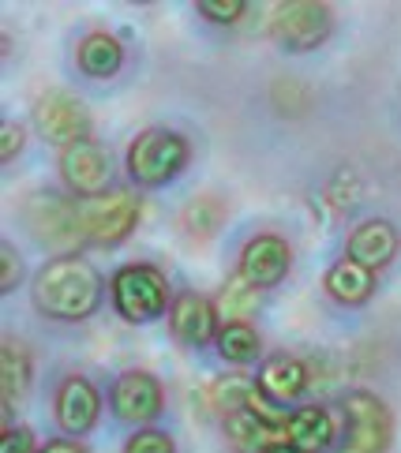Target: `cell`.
Instances as JSON below:
<instances>
[{"instance_id": "7a4b0ae2", "label": "cell", "mask_w": 401, "mask_h": 453, "mask_svg": "<svg viewBox=\"0 0 401 453\" xmlns=\"http://www.w3.org/2000/svg\"><path fill=\"white\" fill-rule=\"evenodd\" d=\"M191 142L173 127H147L127 147V180L135 188H166L188 169Z\"/></svg>"}, {"instance_id": "ffe728a7", "label": "cell", "mask_w": 401, "mask_h": 453, "mask_svg": "<svg viewBox=\"0 0 401 453\" xmlns=\"http://www.w3.org/2000/svg\"><path fill=\"white\" fill-rule=\"evenodd\" d=\"M30 386H35L30 352L19 342H4V349H0V401H4V412L19 409L30 394Z\"/></svg>"}, {"instance_id": "e0dca14e", "label": "cell", "mask_w": 401, "mask_h": 453, "mask_svg": "<svg viewBox=\"0 0 401 453\" xmlns=\"http://www.w3.org/2000/svg\"><path fill=\"white\" fill-rule=\"evenodd\" d=\"M289 449L297 453H330L338 446V419L323 404H300L285 416Z\"/></svg>"}, {"instance_id": "8fae6325", "label": "cell", "mask_w": 401, "mask_h": 453, "mask_svg": "<svg viewBox=\"0 0 401 453\" xmlns=\"http://www.w3.org/2000/svg\"><path fill=\"white\" fill-rule=\"evenodd\" d=\"M60 180L79 199H98L113 184V157L98 139H83L60 150Z\"/></svg>"}, {"instance_id": "83f0119b", "label": "cell", "mask_w": 401, "mask_h": 453, "mask_svg": "<svg viewBox=\"0 0 401 453\" xmlns=\"http://www.w3.org/2000/svg\"><path fill=\"white\" fill-rule=\"evenodd\" d=\"M38 439L30 427H4L0 434V453H38Z\"/></svg>"}, {"instance_id": "5b68a950", "label": "cell", "mask_w": 401, "mask_h": 453, "mask_svg": "<svg viewBox=\"0 0 401 453\" xmlns=\"http://www.w3.org/2000/svg\"><path fill=\"white\" fill-rule=\"evenodd\" d=\"M334 35V12L319 0H285L274 8L270 38L285 53H315Z\"/></svg>"}, {"instance_id": "ba28073f", "label": "cell", "mask_w": 401, "mask_h": 453, "mask_svg": "<svg viewBox=\"0 0 401 453\" xmlns=\"http://www.w3.org/2000/svg\"><path fill=\"white\" fill-rule=\"evenodd\" d=\"M83 214V240L98 248H117L139 225V196L135 191H105L98 199L79 203Z\"/></svg>"}, {"instance_id": "7402d4cb", "label": "cell", "mask_w": 401, "mask_h": 453, "mask_svg": "<svg viewBox=\"0 0 401 453\" xmlns=\"http://www.w3.org/2000/svg\"><path fill=\"white\" fill-rule=\"evenodd\" d=\"M259 303H263V288H255L251 281L240 278V273H233L218 293L221 326H226V322H251V315L259 311Z\"/></svg>"}, {"instance_id": "277c9868", "label": "cell", "mask_w": 401, "mask_h": 453, "mask_svg": "<svg viewBox=\"0 0 401 453\" xmlns=\"http://www.w3.org/2000/svg\"><path fill=\"white\" fill-rule=\"evenodd\" d=\"M23 221L35 240H42L45 248H57L60 255H68V248H75L83 240V214H79V203H72L60 191H35L23 203Z\"/></svg>"}, {"instance_id": "4316f807", "label": "cell", "mask_w": 401, "mask_h": 453, "mask_svg": "<svg viewBox=\"0 0 401 453\" xmlns=\"http://www.w3.org/2000/svg\"><path fill=\"white\" fill-rule=\"evenodd\" d=\"M23 285V258H19V251H15L8 240L0 244V293H15V288Z\"/></svg>"}, {"instance_id": "cb8c5ba5", "label": "cell", "mask_w": 401, "mask_h": 453, "mask_svg": "<svg viewBox=\"0 0 401 453\" xmlns=\"http://www.w3.org/2000/svg\"><path fill=\"white\" fill-rule=\"evenodd\" d=\"M184 233L196 236V240H206L221 229V221H226V203L218 196H199L184 206Z\"/></svg>"}, {"instance_id": "9a60e30c", "label": "cell", "mask_w": 401, "mask_h": 453, "mask_svg": "<svg viewBox=\"0 0 401 453\" xmlns=\"http://www.w3.org/2000/svg\"><path fill=\"white\" fill-rule=\"evenodd\" d=\"M312 382V367L293 352H270L255 371V386L270 404H297Z\"/></svg>"}, {"instance_id": "8992f818", "label": "cell", "mask_w": 401, "mask_h": 453, "mask_svg": "<svg viewBox=\"0 0 401 453\" xmlns=\"http://www.w3.org/2000/svg\"><path fill=\"white\" fill-rule=\"evenodd\" d=\"M285 416L289 412L266 409V397L255 394L248 409L221 416V431H226V439L236 453H281V449H289Z\"/></svg>"}, {"instance_id": "5bb4252c", "label": "cell", "mask_w": 401, "mask_h": 453, "mask_svg": "<svg viewBox=\"0 0 401 453\" xmlns=\"http://www.w3.org/2000/svg\"><path fill=\"white\" fill-rule=\"evenodd\" d=\"M169 334L181 342L184 349H206L214 345V337L221 330V315H218V303H211L199 293H181L169 303Z\"/></svg>"}, {"instance_id": "d6986e66", "label": "cell", "mask_w": 401, "mask_h": 453, "mask_svg": "<svg viewBox=\"0 0 401 453\" xmlns=\"http://www.w3.org/2000/svg\"><path fill=\"white\" fill-rule=\"evenodd\" d=\"M323 288H327V296L334 303H342V307H364L367 300L375 296V273L367 270V266H360V263H352V258H338V263L327 270Z\"/></svg>"}, {"instance_id": "9c48e42d", "label": "cell", "mask_w": 401, "mask_h": 453, "mask_svg": "<svg viewBox=\"0 0 401 453\" xmlns=\"http://www.w3.org/2000/svg\"><path fill=\"white\" fill-rule=\"evenodd\" d=\"M109 409H113L120 424L147 427L166 412V386L150 371H139V367L124 371V375H117L113 390H109Z\"/></svg>"}, {"instance_id": "3957f363", "label": "cell", "mask_w": 401, "mask_h": 453, "mask_svg": "<svg viewBox=\"0 0 401 453\" xmlns=\"http://www.w3.org/2000/svg\"><path fill=\"white\" fill-rule=\"evenodd\" d=\"M109 300L113 311L127 326H150V322L169 315V281L166 273L150 263H127L109 281Z\"/></svg>"}, {"instance_id": "7c38bea8", "label": "cell", "mask_w": 401, "mask_h": 453, "mask_svg": "<svg viewBox=\"0 0 401 453\" xmlns=\"http://www.w3.org/2000/svg\"><path fill=\"white\" fill-rule=\"evenodd\" d=\"M102 394L87 375H64L53 394V419L64 431V439H83L98 427Z\"/></svg>"}, {"instance_id": "2e32d148", "label": "cell", "mask_w": 401, "mask_h": 453, "mask_svg": "<svg viewBox=\"0 0 401 453\" xmlns=\"http://www.w3.org/2000/svg\"><path fill=\"white\" fill-rule=\"evenodd\" d=\"M401 248V233H397V225L387 221V218H367L360 221L357 229L349 233L345 240V258H352V263H360L367 270H382V266H390L394 263V255Z\"/></svg>"}, {"instance_id": "f1b7e54d", "label": "cell", "mask_w": 401, "mask_h": 453, "mask_svg": "<svg viewBox=\"0 0 401 453\" xmlns=\"http://www.w3.org/2000/svg\"><path fill=\"white\" fill-rule=\"evenodd\" d=\"M23 142H27L23 124H15V120H4V124H0V161H4V165L19 157Z\"/></svg>"}, {"instance_id": "d4e9b609", "label": "cell", "mask_w": 401, "mask_h": 453, "mask_svg": "<svg viewBox=\"0 0 401 453\" xmlns=\"http://www.w3.org/2000/svg\"><path fill=\"white\" fill-rule=\"evenodd\" d=\"M196 12L203 15L206 23H218V27H233L248 15V4L244 0H199Z\"/></svg>"}, {"instance_id": "30bf717a", "label": "cell", "mask_w": 401, "mask_h": 453, "mask_svg": "<svg viewBox=\"0 0 401 453\" xmlns=\"http://www.w3.org/2000/svg\"><path fill=\"white\" fill-rule=\"evenodd\" d=\"M35 124H38V135L60 150L90 139V112L68 90H45L35 105Z\"/></svg>"}, {"instance_id": "6da1fadb", "label": "cell", "mask_w": 401, "mask_h": 453, "mask_svg": "<svg viewBox=\"0 0 401 453\" xmlns=\"http://www.w3.org/2000/svg\"><path fill=\"white\" fill-rule=\"evenodd\" d=\"M105 278L79 251L50 258L30 281V303L50 322H87L102 307Z\"/></svg>"}, {"instance_id": "44dd1931", "label": "cell", "mask_w": 401, "mask_h": 453, "mask_svg": "<svg viewBox=\"0 0 401 453\" xmlns=\"http://www.w3.org/2000/svg\"><path fill=\"white\" fill-rule=\"evenodd\" d=\"M214 349L233 367H248L255 360H263V337L251 322H226L214 337Z\"/></svg>"}, {"instance_id": "f546056e", "label": "cell", "mask_w": 401, "mask_h": 453, "mask_svg": "<svg viewBox=\"0 0 401 453\" xmlns=\"http://www.w3.org/2000/svg\"><path fill=\"white\" fill-rule=\"evenodd\" d=\"M38 453H87V446H79L75 439H50Z\"/></svg>"}, {"instance_id": "4fadbf2b", "label": "cell", "mask_w": 401, "mask_h": 453, "mask_svg": "<svg viewBox=\"0 0 401 453\" xmlns=\"http://www.w3.org/2000/svg\"><path fill=\"white\" fill-rule=\"evenodd\" d=\"M289 266H293V248H289V240L278 233H259L240 248L236 273L244 281H251L255 288H274L285 281Z\"/></svg>"}, {"instance_id": "52a82bcc", "label": "cell", "mask_w": 401, "mask_h": 453, "mask_svg": "<svg viewBox=\"0 0 401 453\" xmlns=\"http://www.w3.org/2000/svg\"><path fill=\"white\" fill-rule=\"evenodd\" d=\"M342 431L349 453H382L390 446L394 416L372 390H349L342 397Z\"/></svg>"}, {"instance_id": "ac0fdd59", "label": "cell", "mask_w": 401, "mask_h": 453, "mask_svg": "<svg viewBox=\"0 0 401 453\" xmlns=\"http://www.w3.org/2000/svg\"><path fill=\"white\" fill-rule=\"evenodd\" d=\"M75 68L87 79H113L124 68V45L109 30H90L75 45Z\"/></svg>"}, {"instance_id": "484cf974", "label": "cell", "mask_w": 401, "mask_h": 453, "mask_svg": "<svg viewBox=\"0 0 401 453\" xmlns=\"http://www.w3.org/2000/svg\"><path fill=\"white\" fill-rule=\"evenodd\" d=\"M124 453H176V442L169 431H158V427H139L132 439L124 442Z\"/></svg>"}, {"instance_id": "603a6c76", "label": "cell", "mask_w": 401, "mask_h": 453, "mask_svg": "<svg viewBox=\"0 0 401 453\" xmlns=\"http://www.w3.org/2000/svg\"><path fill=\"white\" fill-rule=\"evenodd\" d=\"M255 394H259L255 379H248V375H221L211 386V404L221 416H233L240 409H248V404L255 401Z\"/></svg>"}]
</instances>
